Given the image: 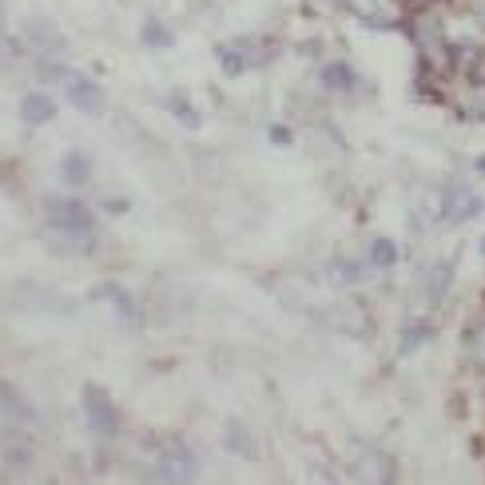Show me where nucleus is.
I'll list each match as a JSON object with an SVG mask.
<instances>
[{
    "instance_id": "obj_1",
    "label": "nucleus",
    "mask_w": 485,
    "mask_h": 485,
    "mask_svg": "<svg viewBox=\"0 0 485 485\" xmlns=\"http://www.w3.org/2000/svg\"><path fill=\"white\" fill-rule=\"evenodd\" d=\"M48 223L57 227L60 235H92V212L76 200H52Z\"/></svg>"
},
{
    "instance_id": "obj_2",
    "label": "nucleus",
    "mask_w": 485,
    "mask_h": 485,
    "mask_svg": "<svg viewBox=\"0 0 485 485\" xmlns=\"http://www.w3.org/2000/svg\"><path fill=\"white\" fill-rule=\"evenodd\" d=\"M84 414H88V426L96 429V434H116V406L108 402V394L100 390V386H88L84 390Z\"/></svg>"
},
{
    "instance_id": "obj_3",
    "label": "nucleus",
    "mask_w": 485,
    "mask_h": 485,
    "mask_svg": "<svg viewBox=\"0 0 485 485\" xmlns=\"http://www.w3.org/2000/svg\"><path fill=\"white\" fill-rule=\"evenodd\" d=\"M64 88H68V100L80 108V112H104V88L92 84L88 76H64Z\"/></svg>"
},
{
    "instance_id": "obj_4",
    "label": "nucleus",
    "mask_w": 485,
    "mask_h": 485,
    "mask_svg": "<svg viewBox=\"0 0 485 485\" xmlns=\"http://www.w3.org/2000/svg\"><path fill=\"white\" fill-rule=\"evenodd\" d=\"M57 116V104H52V96H44V92H28L25 100H20V119L25 124H48V119Z\"/></svg>"
},
{
    "instance_id": "obj_5",
    "label": "nucleus",
    "mask_w": 485,
    "mask_h": 485,
    "mask_svg": "<svg viewBox=\"0 0 485 485\" xmlns=\"http://www.w3.org/2000/svg\"><path fill=\"white\" fill-rule=\"evenodd\" d=\"M60 171H64V183H72V187H80V183H88V156L84 151H68V156L60 160Z\"/></svg>"
},
{
    "instance_id": "obj_6",
    "label": "nucleus",
    "mask_w": 485,
    "mask_h": 485,
    "mask_svg": "<svg viewBox=\"0 0 485 485\" xmlns=\"http://www.w3.org/2000/svg\"><path fill=\"white\" fill-rule=\"evenodd\" d=\"M473 215H481V200L478 195H470V191H454V207L446 212V219H473Z\"/></svg>"
},
{
    "instance_id": "obj_7",
    "label": "nucleus",
    "mask_w": 485,
    "mask_h": 485,
    "mask_svg": "<svg viewBox=\"0 0 485 485\" xmlns=\"http://www.w3.org/2000/svg\"><path fill=\"white\" fill-rule=\"evenodd\" d=\"M429 338H434V326H429L426 318H418V323H410V326H406V335H402V355H410V350L429 343Z\"/></svg>"
},
{
    "instance_id": "obj_8",
    "label": "nucleus",
    "mask_w": 485,
    "mask_h": 485,
    "mask_svg": "<svg viewBox=\"0 0 485 485\" xmlns=\"http://www.w3.org/2000/svg\"><path fill=\"white\" fill-rule=\"evenodd\" d=\"M323 84L346 92V88H355V72H350L346 64H326V68H323Z\"/></svg>"
},
{
    "instance_id": "obj_9",
    "label": "nucleus",
    "mask_w": 485,
    "mask_h": 485,
    "mask_svg": "<svg viewBox=\"0 0 485 485\" xmlns=\"http://www.w3.org/2000/svg\"><path fill=\"white\" fill-rule=\"evenodd\" d=\"M227 446L235 449V454L255 458V442H251V434H247V429H242L239 422H227Z\"/></svg>"
},
{
    "instance_id": "obj_10",
    "label": "nucleus",
    "mask_w": 485,
    "mask_h": 485,
    "mask_svg": "<svg viewBox=\"0 0 485 485\" xmlns=\"http://www.w3.org/2000/svg\"><path fill=\"white\" fill-rule=\"evenodd\" d=\"M370 263L374 267H394V263H398V247H394L390 239H374L370 242Z\"/></svg>"
},
{
    "instance_id": "obj_11",
    "label": "nucleus",
    "mask_w": 485,
    "mask_h": 485,
    "mask_svg": "<svg viewBox=\"0 0 485 485\" xmlns=\"http://www.w3.org/2000/svg\"><path fill=\"white\" fill-rule=\"evenodd\" d=\"M143 40L156 44V48H168V44H171V32L163 28L160 20H148V25H143Z\"/></svg>"
},
{
    "instance_id": "obj_12",
    "label": "nucleus",
    "mask_w": 485,
    "mask_h": 485,
    "mask_svg": "<svg viewBox=\"0 0 485 485\" xmlns=\"http://www.w3.org/2000/svg\"><path fill=\"white\" fill-rule=\"evenodd\" d=\"M171 112H175V116H180V119H183V124H187V128H200V116H195V112H191V104H187V100H183V96H171Z\"/></svg>"
},
{
    "instance_id": "obj_13",
    "label": "nucleus",
    "mask_w": 485,
    "mask_h": 485,
    "mask_svg": "<svg viewBox=\"0 0 485 485\" xmlns=\"http://www.w3.org/2000/svg\"><path fill=\"white\" fill-rule=\"evenodd\" d=\"M271 139H274V143H291V128H283V124L271 128Z\"/></svg>"
},
{
    "instance_id": "obj_14",
    "label": "nucleus",
    "mask_w": 485,
    "mask_h": 485,
    "mask_svg": "<svg viewBox=\"0 0 485 485\" xmlns=\"http://www.w3.org/2000/svg\"><path fill=\"white\" fill-rule=\"evenodd\" d=\"M104 207H108V212H112V215H116V212H128V203H124V200H108Z\"/></svg>"
},
{
    "instance_id": "obj_15",
    "label": "nucleus",
    "mask_w": 485,
    "mask_h": 485,
    "mask_svg": "<svg viewBox=\"0 0 485 485\" xmlns=\"http://www.w3.org/2000/svg\"><path fill=\"white\" fill-rule=\"evenodd\" d=\"M478 168H481V175H485V156H481V160H478Z\"/></svg>"
},
{
    "instance_id": "obj_16",
    "label": "nucleus",
    "mask_w": 485,
    "mask_h": 485,
    "mask_svg": "<svg viewBox=\"0 0 485 485\" xmlns=\"http://www.w3.org/2000/svg\"><path fill=\"white\" fill-rule=\"evenodd\" d=\"M418 5H438V0H418Z\"/></svg>"
}]
</instances>
